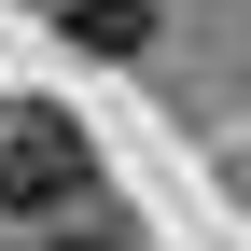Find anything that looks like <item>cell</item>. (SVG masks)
I'll use <instances>...</instances> for the list:
<instances>
[{
    "label": "cell",
    "instance_id": "obj_3",
    "mask_svg": "<svg viewBox=\"0 0 251 251\" xmlns=\"http://www.w3.org/2000/svg\"><path fill=\"white\" fill-rule=\"evenodd\" d=\"M42 251H126L112 224H84V209H70V237H42Z\"/></svg>",
    "mask_w": 251,
    "mask_h": 251
},
{
    "label": "cell",
    "instance_id": "obj_2",
    "mask_svg": "<svg viewBox=\"0 0 251 251\" xmlns=\"http://www.w3.org/2000/svg\"><path fill=\"white\" fill-rule=\"evenodd\" d=\"M56 28L84 56H153V0H56Z\"/></svg>",
    "mask_w": 251,
    "mask_h": 251
},
{
    "label": "cell",
    "instance_id": "obj_1",
    "mask_svg": "<svg viewBox=\"0 0 251 251\" xmlns=\"http://www.w3.org/2000/svg\"><path fill=\"white\" fill-rule=\"evenodd\" d=\"M98 209V140L56 98H0V224H70Z\"/></svg>",
    "mask_w": 251,
    "mask_h": 251
}]
</instances>
